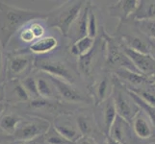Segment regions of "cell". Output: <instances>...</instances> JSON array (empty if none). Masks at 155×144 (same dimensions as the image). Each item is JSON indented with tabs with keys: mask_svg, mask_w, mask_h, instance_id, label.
<instances>
[{
	"mask_svg": "<svg viewBox=\"0 0 155 144\" xmlns=\"http://www.w3.org/2000/svg\"><path fill=\"white\" fill-rule=\"evenodd\" d=\"M19 39L20 40L24 42L25 44H27V46H29L30 44L33 43L34 41L37 40L36 37L32 31L30 26H27V27H23L19 31Z\"/></svg>",
	"mask_w": 155,
	"mask_h": 144,
	"instance_id": "d6a6232c",
	"label": "cell"
},
{
	"mask_svg": "<svg viewBox=\"0 0 155 144\" xmlns=\"http://www.w3.org/2000/svg\"><path fill=\"white\" fill-rule=\"evenodd\" d=\"M52 126L55 128V130L59 134L71 142H75L82 136L78 130L76 121L69 119L68 114H64L56 117L53 120Z\"/></svg>",
	"mask_w": 155,
	"mask_h": 144,
	"instance_id": "4fadbf2b",
	"label": "cell"
},
{
	"mask_svg": "<svg viewBox=\"0 0 155 144\" xmlns=\"http://www.w3.org/2000/svg\"><path fill=\"white\" fill-rule=\"evenodd\" d=\"M101 38L104 40V44L106 46V67H108L111 70L113 69V72L120 68H126L132 71L139 72L124 51L121 41L117 37L109 35L103 29Z\"/></svg>",
	"mask_w": 155,
	"mask_h": 144,
	"instance_id": "3957f363",
	"label": "cell"
},
{
	"mask_svg": "<svg viewBox=\"0 0 155 144\" xmlns=\"http://www.w3.org/2000/svg\"><path fill=\"white\" fill-rule=\"evenodd\" d=\"M108 136L121 144H129L132 139L131 124L117 115L114 124L111 127Z\"/></svg>",
	"mask_w": 155,
	"mask_h": 144,
	"instance_id": "d6986e66",
	"label": "cell"
},
{
	"mask_svg": "<svg viewBox=\"0 0 155 144\" xmlns=\"http://www.w3.org/2000/svg\"><path fill=\"white\" fill-rule=\"evenodd\" d=\"M87 1H66L46 13L45 22L50 28H56L64 37H68L72 25L78 18Z\"/></svg>",
	"mask_w": 155,
	"mask_h": 144,
	"instance_id": "7a4b0ae2",
	"label": "cell"
},
{
	"mask_svg": "<svg viewBox=\"0 0 155 144\" xmlns=\"http://www.w3.org/2000/svg\"><path fill=\"white\" fill-rule=\"evenodd\" d=\"M10 144H45V136H41L31 140H14Z\"/></svg>",
	"mask_w": 155,
	"mask_h": 144,
	"instance_id": "e575fe53",
	"label": "cell"
},
{
	"mask_svg": "<svg viewBox=\"0 0 155 144\" xmlns=\"http://www.w3.org/2000/svg\"><path fill=\"white\" fill-rule=\"evenodd\" d=\"M36 80H37L38 92L41 98L48 99V100H59L54 86H53V84L51 83L49 78L44 73L36 74Z\"/></svg>",
	"mask_w": 155,
	"mask_h": 144,
	"instance_id": "7402d4cb",
	"label": "cell"
},
{
	"mask_svg": "<svg viewBox=\"0 0 155 144\" xmlns=\"http://www.w3.org/2000/svg\"><path fill=\"white\" fill-rule=\"evenodd\" d=\"M51 127L50 121L37 116L25 115L13 135L14 140H31L45 136Z\"/></svg>",
	"mask_w": 155,
	"mask_h": 144,
	"instance_id": "52a82bcc",
	"label": "cell"
},
{
	"mask_svg": "<svg viewBox=\"0 0 155 144\" xmlns=\"http://www.w3.org/2000/svg\"><path fill=\"white\" fill-rule=\"evenodd\" d=\"M5 109H6V103H0V115L4 113Z\"/></svg>",
	"mask_w": 155,
	"mask_h": 144,
	"instance_id": "ab89813d",
	"label": "cell"
},
{
	"mask_svg": "<svg viewBox=\"0 0 155 144\" xmlns=\"http://www.w3.org/2000/svg\"><path fill=\"white\" fill-rule=\"evenodd\" d=\"M127 89H128V88H127ZM128 91H129L130 96L133 98V100H134L135 102H136V104H137L139 107H140V109H141L142 110L145 111V114L147 115L148 118L150 119L151 123L153 124V126H154V128H155V107L152 106V105H149V104L147 103V102H145V101L142 100L137 94H135L134 92L130 91L129 89H128Z\"/></svg>",
	"mask_w": 155,
	"mask_h": 144,
	"instance_id": "f1b7e54d",
	"label": "cell"
},
{
	"mask_svg": "<svg viewBox=\"0 0 155 144\" xmlns=\"http://www.w3.org/2000/svg\"><path fill=\"white\" fill-rule=\"evenodd\" d=\"M103 144H107V143H106V141H105V142H104V143H103Z\"/></svg>",
	"mask_w": 155,
	"mask_h": 144,
	"instance_id": "7bdbcfd3",
	"label": "cell"
},
{
	"mask_svg": "<svg viewBox=\"0 0 155 144\" xmlns=\"http://www.w3.org/2000/svg\"><path fill=\"white\" fill-rule=\"evenodd\" d=\"M56 77L73 85L74 74L65 62L49 58H36L34 61V70Z\"/></svg>",
	"mask_w": 155,
	"mask_h": 144,
	"instance_id": "ba28073f",
	"label": "cell"
},
{
	"mask_svg": "<svg viewBox=\"0 0 155 144\" xmlns=\"http://www.w3.org/2000/svg\"><path fill=\"white\" fill-rule=\"evenodd\" d=\"M58 46V40L53 36H46L37 40L29 46L23 48V50L32 55H45L55 50Z\"/></svg>",
	"mask_w": 155,
	"mask_h": 144,
	"instance_id": "ffe728a7",
	"label": "cell"
},
{
	"mask_svg": "<svg viewBox=\"0 0 155 144\" xmlns=\"http://www.w3.org/2000/svg\"><path fill=\"white\" fill-rule=\"evenodd\" d=\"M152 86H153V88H155V81H153V83H152Z\"/></svg>",
	"mask_w": 155,
	"mask_h": 144,
	"instance_id": "60d3db41",
	"label": "cell"
},
{
	"mask_svg": "<svg viewBox=\"0 0 155 144\" xmlns=\"http://www.w3.org/2000/svg\"><path fill=\"white\" fill-rule=\"evenodd\" d=\"M4 83H0V103H5V84Z\"/></svg>",
	"mask_w": 155,
	"mask_h": 144,
	"instance_id": "74e56055",
	"label": "cell"
},
{
	"mask_svg": "<svg viewBox=\"0 0 155 144\" xmlns=\"http://www.w3.org/2000/svg\"><path fill=\"white\" fill-rule=\"evenodd\" d=\"M97 108L100 109V113H99L100 128L102 129L103 134L106 136L109 135L111 127L114 124V122L117 116L113 96L111 95L102 104L97 106Z\"/></svg>",
	"mask_w": 155,
	"mask_h": 144,
	"instance_id": "2e32d148",
	"label": "cell"
},
{
	"mask_svg": "<svg viewBox=\"0 0 155 144\" xmlns=\"http://www.w3.org/2000/svg\"><path fill=\"white\" fill-rule=\"evenodd\" d=\"M5 48L0 42V83L6 81V60L7 54L4 53Z\"/></svg>",
	"mask_w": 155,
	"mask_h": 144,
	"instance_id": "836d02e7",
	"label": "cell"
},
{
	"mask_svg": "<svg viewBox=\"0 0 155 144\" xmlns=\"http://www.w3.org/2000/svg\"><path fill=\"white\" fill-rule=\"evenodd\" d=\"M149 144H155V142H152V143H149Z\"/></svg>",
	"mask_w": 155,
	"mask_h": 144,
	"instance_id": "b9f144b4",
	"label": "cell"
},
{
	"mask_svg": "<svg viewBox=\"0 0 155 144\" xmlns=\"http://www.w3.org/2000/svg\"><path fill=\"white\" fill-rule=\"evenodd\" d=\"M131 127L133 133L141 139H149L153 137V124L150 119L145 114V111L140 110V111L135 115L131 122Z\"/></svg>",
	"mask_w": 155,
	"mask_h": 144,
	"instance_id": "ac0fdd59",
	"label": "cell"
},
{
	"mask_svg": "<svg viewBox=\"0 0 155 144\" xmlns=\"http://www.w3.org/2000/svg\"><path fill=\"white\" fill-rule=\"evenodd\" d=\"M130 91L137 94L145 102L155 107V88L151 85H146L142 87H126Z\"/></svg>",
	"mask_w": 155,
	"mask_h": 144,
	"instance_id": "484cf974",
	"label": "cell"
},
{
	"mask_svg": "<svg viewBox=\"0 0 155 144\" xmlns=\"http://www.w3.org/2000/svg\"><path fill=\"white\" fill-rule=\"evenodd\" d=\"M112 96H113L115 102L117 115H120L131 124L133 118L140 111L141 109L130 96L126 87L115 76L113 78V92H112Z\"/></svg>",
	"mask_w": 155,
	"mask_h": 144,
	"instance_id": "5b68a950",
	"label": "cell"
},
{
	"mask_svg": "<svg viewBox=\"0 0 155 144\" xmlns=\"http://www.w3.org/2000/svg\"><path fill=\"white\" fill-rule=\"evenodd\" d=\"M46 13L21 9L0 1V42L6 48L13 37L35 20H45Z\"/></svg>",
	"mask_w": 155,
	"mask_h": 144,
	"instance_id": "6da1fadb",
	"label": "cell"
},
{
	"mask_svg": "<svg viewBox=\"0 0 155 144\" xmlns=\"http://www.w3.org/2000/svg\"><path fill=\"white\" fill-rule=\"evenodd\" d=\"M105 141H106V143L107 144H121L120 142H119V141H117V140H115L114 138H112L111 136H105Z\"/></svg>",
	"mask_w": 155,
	"mask_h": 144,
	"instance_id": "f35d334b",
	"label": "cell"
},
{
	"mask_svg": "<svg viewBox=\"0 0 155 144\" xmlns=\"http://www.w3.org/2000/svg\"><path fill=\"white\" fill-rule=\"evenodd\" d=\"M5 103L7 105H18L27 103L31 100L20 80L5 81Z\"/></svg>",
	"mask_w": 155,
	"mask_h": 144,
	"instance_id": "8fae6325",
	"label": "cell"
},
{
	"mask_svg": "<svg viewBox=\"0 0 155 144\" xmlns=\"http://www.w3.org/2000/svg\"><path fill=\"white\" fill-rule=\"evenodd\" d=\"M92 4L87 1V3L85 4L84 8L82 9L81 13H80L78 18L72 25V27L69 32V37L72 35L75 38L76 41L77 40H80L87 36V31H88V18H89V12Z\"/></svg>",
	"mask_w": 155,
	"mask_h": 144,
	"instance_id": "44dd1931",
	"label": "cell"
},
{
	"mask_svg": "<svg viewBox=\"0 0 155 144\" xmlns=\"http://www.w3.org/2000/svg\"><path fill=\"white\" fill-rule=\"evenodd\" d=\"M97 47H98V44L94 43L92 50L88 52L86 55L77 58V65L79 67V70L81 71V73L84 74L85 76L91 75V73L93 71L94 65L95 62V56H97V50H98Z\"/></svg>",
	"mask_w": 155,
	"mask_h": 144,
	"instance_id": "cb8c5ba5",
	"label": "cell"
},
{
	"mask_svg": "<svg viewBox=\"0 0 155 144\" xmlns=\"http://www.w3.org/2000/svg\"><path fill=\"white\" fill-rule=\"evenodd\" d=\"M117 34L119 35L117 38L121 40L122 43L125 46L131 48L132 50L143 53V54H151V40L147 38L145 34H143L136 27L135 23L133 28L130 26H128V28H124L122 25L119 24L117 28Z\"/></svg>",
	"mask_w": 155,
	"mask_h": 144,
	"instance_id": "8992f818",
	"label": "cell"
},
{
	"mask_svg": "<svg viewBox=\"0 0 155 144\" xmlns=\"http://www.w3.org/2000/svg\"><path fill=\"white\" fill-rule=\"evenodd\" d=\"M74 144H95V141L94 139V137L92 136H81L77 139Z\"/></svg>",
	"mask_w": 155,
	"mask_h": 144,
	"instance_id": "d590c367",
	"label": "cell"
},
{
	"mask_svg": "<svg viewBox=\"0 0 155 144\" xmlns=\"http://www.w3.org/2000/svg\"><path fill=\"white\" fill-rule=\"evenodd\" d=\"M139 5L138 0H120L108 7V13L112 18L119 19V24L130 19Z\"/></svg>",
	"mask_w": 155,
	"mask_h": 144,
	"instance_id": "5bb4252c",
	"label": "cell"
},
{
	"mask_svg": "<svg viewBox=\"0 0 155 144\" xmlns=\"http://www.w3.org/2000/svg\"><path fill=\"white\" fill-rule=\"evenodd\" d=\"M25 115L19 114L13 107L6 104V109L0 115V134L13 136L18 124L24 119Z\"/></svg>",
	"mask_w": 155,
	"mask_h": 144,
	"instance_id": "7c38bea8",
	"label": "cell"
},
{
	"mask_svg": "<svg viewBox=\"0 0 155 144\" xmlns=\"http://www.w3.org/2000/svg\"><path fill=\"white\" fill-rule=\"evenodd\" d=\"M113 73L114 76L119 79L125 87L137 88L146 86V85H151L153 83V81H150V79L143 75L140 72L132 71L126 68L117 69Z\"/></svg>",
	"mask_w": 155,
	"mask_h": 144,
	"instance_id": "e0dca14e",
	"label": "cell"
},
{
	"mask_svg": "<svg viewBox=\"0 0 155 144\" xmlns=\"http://www.w3.org/2000/svg\"><path fill=\"white\" fill-rule=\"evenodd\" d=\"M132 20H149L155 19V0H141L130 18Z\"/></svg>",
	"mask_w": 155,
	"mask_h": 144,
	"instance_id": "603a6c76",
	"label": "cell"
},
{
	"mask_svg": "<svg viewBox=\"0 0 155 144\" xmlns=\"http://www.w3.org/2000/svg\"><path fill=\"white\" fill-rule=\"evenodd\" d=\"M98 33V22H97V17L95 14L94 10L93 9V5L91 6L90 12H89V18H88V31L87 36L90 38L95 39Z\"/></svg>",
	"mask_w": 155,
	"mask_h": 144,
	"instance_id": "1f68e13d",
	"label": "cell"
},
{
	"mask_svg": "<svg viewBox=\"0 0 155 144\" xmlns=\"http://www.w3.org/2000/svg\"><path fill=\"white\" fill-rule=\"evenodd\" d=\"M75 121L81 136H92V134L94 132V122L93 117L89 116L88 114H79Z\"/></svg>",
	"mask_w": 155,
	"mask_h": 144,
	"instance_id": "4316f807",
	"label": "cell"
},
{
	"mask_svg": "<svg viewBox=\"0 0 155 144\" xmlns=\"http://www.w3.org/2000/svg\"><path fill=\"white\" fill-rule=\"evenodd\" d=\"M136 27L147 38L155 40V19L149 20H133Z\"/></svg>",
	"mask_w": 155,
	"mask_h": 144,
	"instance_id": "f546056e",
	"label": "cell"
},
{
	"mask_svg": "<svg viewBox=\"0 0 155 144\" xmlns=\"http://www.w3.org/2000/svg\"><path fill=\"white\" fill-rule=\"evenodd\" d=\"M13 141H14L13 136L0 134V144H10L11 142H13Z\"/></svg>",
	"mask_w": 155,
	"mask_h": 144,
	"instance_id": "8d00e7d4",
	"label": "cell"
},
{
	"mask_svg": "<svg viewBox=\"0 0 155 144\" xmlns=\"http://www.w3.org/2000/svg\"><path fill=\"white\" fill-rule=\"evenodd\" d=\"M94 43L95 41L94 39L90 38L89 36H86L84 38L77 40L76 41L73 42L71 46V52L73 56H75L77 58L82 57L92 50Z\"/></svg>",
	"mask_w": 155,
	"mask_h": 144,
	"instance_id": "d4e9b609",
	"label": "cell"
},
{
	"mask_svg": "<svg viewBox=\"0 0 155 144\" xmlns=\"http://www.w3.org/2000/svg\"><path fill=\"white\" fill-rule=\"evenodd\" d=\"M22 83L24 88L29 94L31 100L40 98V95L38 92V88H37V80H36V74H29L23 79L20 80Z\"/></svg>",
	"mask_w": 155,
	"mask_h": 144,
	"instance_id": "83f0119b",
	"label": "cell"
},
{
	"mask_svg": "<svg viewBox=\"0 0 155 144\" xmlns=\"http://www.w3.org/2000/svg\"><path fill=\"white\" fill-rule=\"evenodd\" d=\"M34 55L23 49L7 53L6 81L21 80L34 70Z\"/></svg>",
	"mask_w": 155,
	"mask_h": 144,
	"instance_id": "277c9868",
	"label": "cell"
},
{
	"mask_svg": "<svg viewBox=\"0 0 155 144\" xmlns=\"http://www.w3.org/2000/svg\"><path fill=\"white\" fill-rule=\"evenodd\" d=\"M46 75V74H45ZM49 78L51 83L53 84V86L55 88V90L57 92L58 98L62 102H65L68 104H78V103H85L89 102V100L87 98H85V96H83L80 93L78 90L73 87V85L69 84L64 80L58 79L56 77H52L49 75H46Z\"/></svg>",
	"mask_w": 155,
	"mask_h": 144,
	"instance_id": "9c48e42d",
	"label": "cell"
},
{
	"mask_svg": "<svg viewBox=\"0 0 155 144\" xmlns=\"http://www.w3.org/2000/svg\"><path fill=\"white\" fill-rule=\"evenodd\" d=\"M91 97L95 107L102 104L108 99L113 92V81H110L108 77H101L94 81L90 88Z\"/></svg>",
	"mask_w": 155,
	"mask_h": 144,
	"instance_id": "9a60e30c",
	"label": "cell"
},
{
	"mask_svg": "<svg viewBox=\"0 0 155 144\" xmlns=\"http://www.w3.org/2000/svg\"><path fill=\"white\" fill-rule=\"evenodd\" d=\"M45 144H74V142L68 140L67 138L59 134L55 130V128L52 126V124L49 130L45 135Z\"/></svg>",
	"mask_w": 155,
	"mask_h": 144,
	"instance_id": "4dcf8cb0",
	"label": "cell"
},
{
	"mask_svg": "<svg viewBox=\"0 0 155 144\" xmlns=\"http://www.w3.org/2000/svg\"><path fill=\"white\" fill-rule=\"evenodd\" d=\"M121 44L125 54L130 59V61L133 62L139 72L149 79L155 77V59L151 56V54L139 53L125 46L122 42Z\"/></svg>",
	"mask_w": 155,
	"mask_h": 144,
	"instance_id": "30bf717a",
	"label": "cell"
}]
</instances>
